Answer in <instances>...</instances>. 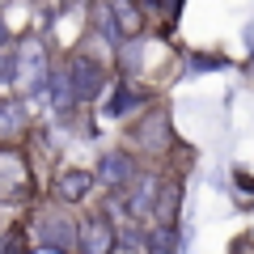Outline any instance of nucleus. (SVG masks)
Here are the masks:
<instances>
[{"label":"nucleus","instance_id":"nucleus-1","mask_svg":"<svg viewBox=\"0 0 254 254\" xmlns=\"http://www.w3.org/2000/svg\"><path fill=\"white\" fill-rule=\"evenodd\" d=\"M174 144H178V136H174V115H170V106H161V102L144 106L136 119H131V127H127V148H136V153L148 157V161L174 153Z\"/></svg>","mask_w":254,"mask_h":254},{"label":"nucleus","instance_id":"nucleus-2","mask_svg":"<svg viewBox=\"0 0 254 254\" xmlns=\"http://www.w3.org/2000/svg\"><path fill=\"white\" fill-rule=\"evenodd\" d=\"M51 43L43 34H21L17 38V85L13 89L26 93L30 102L47 98V81H51Z\"/></svg>","mask_w":254,"mask_h":254},{"label":"nucleus","instance_id":"nucleus-3","mask_svg":"<svg viewBox=\"0 0 254 254\" xmlns=\"http://www.w3.org/2000/svg\"><path fill=\"white\" fill-rule=\"evenodd\" d=\"M144 106H153V89H148L144 81H136V76H115V81L106 85V93H102L98 115L106 119V123H131Z\"/></svg>","mask_w":254,"mask_h":254},{"label":"nucleus","instance_id":"nucleus-4","mask_svg":"<svg viewBox=\"0 0 254 254\" xmlns=\"http://www.w3.org/2000/svg\"><path fill=\"white\" fill-rule=\"evenodd\" d=\"M68 76H72V89H76V102L81 106H93V102H102V93H106V85H110V64L106 60H98V55H89V51H68Z\"/></svg>","mask_w":254,"mask_h":254},{"label":"nucleus","instance_id":"nucleus-5","mask_svg":"<svg viewBox=\"0 0 254 254\" xmlns=\"http://www.w3.org/2000/svg\"><path fill=\"white\" fill-rule=\"evenodd\" d=\"M76 237H81V220L64 208H38L30 220V242L34 246H55V250L76 254Z\"/></svg>","mask_w":254,"mask_h":254},{"label":"nucleus","instance_id":"nucleus-6","mask_svg":"<svg viewBox=\"0 0 254 254\" xmlns=\"http://www.w3.org/2000/svg\"><path fill=\"white\" fill-rule=\"evenodd\" d=\"M140 170H144V165H140V153H136V148H127V144L106 148V153L98 157V165H93V174H98V187L106 190V195L127 190L131 182H136Z\"/></svg>","mask_w":254,"mask_h":254},{"label":"nucleus","instance_id":"nucleus-7","mask_svg":"<svg viewBox=\"0 0 254 254\" xmlns=\"http://www.w3.org/2000/svg\"><path fill=\"white\" fill-rule=\"evenodd\" d=\"M34 195V170L21 144H0V199H30Z\"/></svg>","mask_w":254,"mask_h":254},{"label":"nucleus","instance_id":"nucleus-8","mask_svg":"<svg viewBox=\"0 0 254 254\" xmlns=\"http://www.w3.org/2000/svg\"><path fill=\"white\" fill-rule=\"evenodd\" d=\"M119 250V225L106 208H89L81 216V237H76V254H115Z\"/></svg>","mask_w":254,"mask_h":254},{"label":"nucleus","instance_id":"nucleus-9","mask_svg":"<svg viewBox=\"0 0 254 254\" xmlns=\"http://www.w3.org/2000/svg\"><path fill=\"white\" fill-rule=\"evenodd\" d=\"M51 190H55V199H60V203H68V208H81V203L93 195V190H102V187H98V174H93V170H81V165H64V170H55Z\"/></svg>","mask_w":254,"mask_h":254},{"label":"nucleus","instance_id":"nucleus-10","mask_svg":"<svg viewBox=\"0 0 254 254\" xmlns=\"http://www.w3.org/2000/svg\"><path fill=\"white\" fill-rule=\"evenodd\" d=\"M182 199H187V178L165 174L157 187V203H153V225H182Z\"/></svg>","mask_w":254,"mask_h":254},{"label":"nucleus","instance_id":"nucleus-11","mask_svg":"<svg viewBox=\"0 0 254 254\" xmlns=\"http://www.w3.org/2000/svg\"><path fill=\"white\" fill-rule=\"evenodd\" d=\"M26 131H30V98L26 93L0 98V144H17Z\"/></svg>","mask_w":254,"mask_h":254},{"label":"nucleus","instance_id":"nucleus-12","mask_svg":"<svg viewBox=\"0 0 254 254\" xmlns=\"http://www.w3.org/2000/svg\"><path fill=\"white\" fill-rule=\"evenodd\" d=\"M47 106H51L55 119H68L81 102H76V89H72V76H68V64H55L51 68V81H47Z\"/></svg>","mask_w":254,"mask_h":254},{"label":"nucleus","instance_id":"nucleus-13","mask_svg":"<svg viewBox=\"0 0 254 254\" xmlns=\"http://www.w3.org/2000/svg\"><path fill=\"white\" fill-rule=\"evenodd\" d=\"M182 4H187V0H140V9H144V17H148V30H153L157 38H174L178 17H182Z\"/></svg>","mask_w":254,"mask_h":254},{"label":"nucleus","instance_id":"nucleus-14","mask_svg":"<svg viewBox=\"0 0 254 254\" xmlns=\"http://www.w3.org/2000/svg\"><path fill=\"white\" fill-rule=\"evenodd\" d=\"M182 229L178 225H148L144 233V254H182Z\"/></svg>","mask_w":254,"mask_h":254},{"label":"nucleus","instance_id":"nucleus-15","mask_svg":"<svg viewBox=\"0 0 254 254\" xmlns=\"http://www.w3.org/2000/svg\"><path fill=\"white\" fill-rule=\"evenodd\" d=\"M110 9H115V21H119V30H123L127 38L148 34V17H144V9H140V0H110Z\"/></svg>","mask_w":254,"mask_h":254},{"label":"nucleus","instance_id":"nucleus-16","mask_svg":"<svg viewBox=\"0 0 254 254\" xmlns=\"http://www.w3.org/2000/svg\"><path fill=\"white\" fill-rule=\"evenodd\" d=\"M93 38H102L110 51H115L119 43H127V34L119 30V21H115V9H110V0H98V9H93Z\"/></svg>","mask_w":254,"mask_h":254},{"label":"nucleus","instance_id":"nucleus-17","mask_svg":"<svg viewBox=\"0 0 254 254\" xmlns=\"http://www.w3.org/2000/svg\"><path fill=\"white\" fill-rule=\"evenodd\" d=\"M216 68H225V60L216 51H182V72L187 76H203V72H216Z\"/></svg>","mask_w":254,"mask_h":254},{"label":"nucleus","instance_id":"nucleus-18","mask_svg":"<svg viewBox=\"0 0 254 254\" xmlns=\"http://www.w3.org/2000/svg\"><path fill=\"white\" fill-rule=\"evenodd\" d=\"M233 187L242 190V195H254V174L246 170V165H237V170H233Z\"/></svg>","mask_w":254,"mask_h":254},{"label":"nucleus","instance_id":"nucleus-19","mask_svg":"<svg viewBox=\"0 0 254 254\" xmlns=\"http://www.w3.org/2000/svg\"><path fill=\"white\" fill-rule=\"evenodd\" d=\"M229 254H254V237H233V246H229Z\"/></svg>","mask_w":254,"mask_h":254},{"label":"nucleus","instance_id":"nucleus-20","mask_svg":"<svg viewBox=\"0 0 254 254\" xmlns=\"http://www.w3.org/2000/svg\"><path fill=\"white\" fill-rule=\"evenodd\" d=\"M0 47H13V30H9V17L0 13Z\"/></svg>","mask_w":254,"mask_h":254},{"label":"nucleus","instance_id":"nucleus-21","mask_svg":"<svg viewBox=\"0 0 254 254\" xmlns=\"http://www.w3.org/2000/svg\"><path fill=\"white\" fill-rule=\"evenodd\" d=\"M26 254H68V250H55V246H30Z\"/></svg>","mask_w":254,"mask_h":254},{"label":"nucleus","instance_id":"nucleus-22","mask_svg":"<svg viewBox=\"0 0 254 254\" xmlns=\"http://www.w3.org/2000/svg\"><path fill=\"white\" fill-rule=\"evenodd\" d=\"M68 4H76V0H68Z\"/></svg>","mask_w":254,"mask_h":254},{"label":"nucleus","instance_id":"nucleus-23","mask_svg":"<svg viewBox=\"0 0 254 254\" xmlns=\"http://www.w3.org/2000/svg\"><path fill=\"white\" fill-rule=\"evenodd\" d=\"M0 203H4V199H0Z\"/></svg>","mask_w":254,"mask_h":254}]
</instances>
